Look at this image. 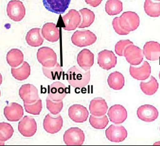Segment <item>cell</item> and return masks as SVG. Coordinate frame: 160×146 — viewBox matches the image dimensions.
Returning <instances> with one entry per match:
<instances>
[{
  "instance_id": "44dd1931",
  "label": "cell",
  "mask_w": 160,
  "mask_h": 146,
  "mask_svg": "<svg viewBox=\"0 0 160 146\" xmlns=\"http://www.w3.org/2000/svg\"><path fill=\"white\" fill-rule=\"evenodd\" d=\"M77 62L84 71L89 70L94 64V55L87 49H83L78 55Z\"/></svg>"
},
{
  "instance_id": "3957f363",
  "label": "cell",
  "mask_w": 160,
  "mask_h": 146,
  "mask_svg": "<svg viewBox=\"0 0 160 146\" xmlns=\"http://www.w3.org/2000/svg\"><path fill=\"white\" fill-rule=\"evenodd\" d=\"M119 23L124 30L130 33L135 31L139 25V16L134 12L127 11L119 17Z\"/></svg>"
},
{
  "instance_id": "8d00e7d4",
  "label": "cell",
  "mask_w": 160,
  "mask_h": 146,
  "mask_svg": "<svg viewBox=\"0 0 160 146\" xmlns=\"http://www.w3.org/2000/svg\"><path fill=\"white\" fill-rule=\"evenodd\" d=\"M24 107L25 111L31 114L39 115L42 110V101L39 99L34 103H24Z\"/></svg>"
},
{
  "instance_id": "9c48e42d",
  "label": "cell",
  "mask_w": 160,
  "mask_h": 146,
  "mask_svg": "<svg viewBox=\"0 0 160 146\" xmlns=\"http://www.w3.org/2000/svg\"><path fill=\"white\" fill-rule=\"evenodd\" d=\"M63 124V120L61 115L59 114L56 117H54L48 114L43 120V128L48 133L56 134L61 131Z\"/></svg>"
},
{
  "instance_id": "836d02e7",
  "label": "cell",
  "mask_w": 160,
  "mask_h": 146,
  "mask_svg": "<svg viewBox=\"0 0 160 146\" xmlns=\"http://www.w3.org/2000/svg\"><path fill=\"white\" fill-rule=\"evenodd\" d=\"M89 123L96 129H104L108 124V119L105 114L102 116L91 115L89 118Z\"/></svg>"
},
{
  "instance_id": "30bf717a",
  "label": "cell",
  "mask_w": 160,
  "mask_h": 146,
  "mask_svg": "<svg viewBox=\"0 0 160 146\" xmlns=\"http://www.w3.org/2000/svg\"><path fill=\"white\" fill-rule=\"evenodd\" d=\"M129 73L134 79L145 81L151 76V67L148 62L143 61L139 66L131 65Z\"/></svg>"
},
{
  "instance_id": "f35d334b",
  "label": "cell",
  "mask_w": 160,
  "mask_h": 146,
  "mask_svg": "<svg viewBox=\"0 0 160 146\" xmlns=\"http://www.w3.org/2000/svg\"><path fill=\"white\" fill-rule=\"evenodd\" d=\"M112 26L115 32L119 35H127L128 34H129L128 32L124 30V29L120 26L119 23V17H116L115 18H114L112 20Z\"/></svg>"
},
{
  "instance_id": "60d3db41",
  "label": "cell",
  "mask_w": 160,
  "mask_h": 146,
  "mask_svg": "<svg viewBox=\"0 0 160 146\" xmlns=\"http://www.w3.org/2000/svg\"><path fill=\"white\" fill-rule=\"evenodd\" d=\"M159 79H160V72H159Z\"/></svg>"
},
{
  "instance_id": "7402d4cb",
  "label": "cell",
  "mask_w": 160,
  "mask_h": 146,
  "mask_svg": "<svg viewBox=\"0 0 160 146\" xmlns=\"http://www.w3.org/2000/svg\"><path fill=\"white\" fill-rule=\"evenodd\" d=\"M143 55L147 60L156 61L160 58V44L155 41H150L143 46Z\"/></svg>"
},
{
  "instance_id": "277c9868",
  "label": "cell",
  "mask_w": 160,
  "mask_h": 146,
  "mask_svg": "<svg viewBox=\"0 0 160 146\" xmlns=\"http://www.w3.org/2000/svg\"><path fill=\"white\" fill-rule=\"evenodd\" d=\"M7 13L8 18L14 22H20L24 18L26 10L23 3L19 0H12L7 7Z\"/></svg>"
},
{
  "instance_id": "4fadbf2b",
  "label": "cell",
  "mask_w": 160,
  "mask_h": 146,
  "mask_svg": "<svg viewBox=\"0 0 160 146\" xmlns=\"http://www.w3.org/2000/svg\"><path fill=\"white\" fill-rule=\"evenodd\" d=\"M64 26L66 31H73L79 26L82 22V16L79 12L75 9H71L67 14L62 16Z\"/></svg>"
},
{
  "instance_id": "7c38bea8",
  "label": "cell",
  "mask_w": 160,
  "mask_h": 146,
  "mask_svg": "<svg viewBox=\"0 0 160 146\" xmlns=\"http://www.w3.org/2000/svg\"><path fill=\"white\" fill-rule=\"evenodd\" d=\"M127 131L122 125H111L105 131L107 138L112 142H122L127 137Z\"/></svg>"
},
{
  "instance_id": "d6986e66",
  "label": "cell",
  "mask_w": 160,
  "mask_h": 146,
  "mask_svg": "<svg viewBox=\"0 0 160 146\" xmlns=\"http://www.w3.org/2000/svg\"><path fill=\"white\" fill-rule=\"evenodd\" d=\"M4 115L9 122H18L22 118L23 109L21 105L16 103H11L4 108Z\"/></svg>"
},
{
  "instance_id": "1f68e13d",
  "label": "cell",
  "mask_w": 160,
  "mask_h": 146,
  "mask_svg": "<svg viewBox=\"0 0 160 146\" xmlns=\"http://www.w3.org/2000/svg\"><path fill=\"white\" fill-rule=\"evenodd\" d=\"M123 11V3L120 0H108L105 3V11L109 16L119 14Z\"/></svg>"
},
{
  "instance_id": "e0dca14e",
  "label": "cell",
  "mask_w": 160,
  "mask_h": 146,
  "mask_svg": "<svg viewBox=\"0 0 160 146\" xmlns=\"http://www.w3.org/2000/svg\"><path fill=\"white\" fill-rule=\"evenodd\" d=\"M108 116L110 121L114 124L123 123L127 118V111L121 105L116 104L108 109Z\"/></svg>"
},
{
  "instance_id": "9a60e30c",
  "label": "cell",
  "mask_w": 160,
  "mask_h": 146,
  "mask_svg": "<svg viewBox=\"0 0 160 146\" xmlns=\"http://www.w3.org/2000/svg\"><path fill=\"white\" fill-rule=\"evenodd\" d=\"M67 94V86L59 81L54 82L48 86V97L53 101H63Z\"/></svg>"
},
{
  "instance_id": "4dcf8cb0",
  "label": "cell",
  "mask_w": 160,
  "mask_h": 146,
  "mask_svg": "<svg viewBox=\"0 0 160 146\" xmlns=\"http://www.w3.org/2000/svg\"><path fill=\"white\" fill-rule=\"evenodd\" d=\"M79 12L82 16V23L78 27L79 28L88 27L93 24L95 19V14L92 11L88 8H83L79 10Z\"/></svg>"
},
{
  "instance_id": "ffe728a7",
  "label": "cell",
  "mask_w": 160,
  "mask_h": 146,
  "mask_svg": "<svg viewBox=\"0 0 160 146\" xmlns=\"http://www.w3.org/2000/svg\"><path fill=\"white\" fill-rule=\"evenodd\" d=\"M71 0H43L47 11L55 14H63L68 8Z\"/></svg>"
},
{
  "instance_id": "ac0fdd59",
  "label": "cell",
  "mask_w": 160,
  "mask_h": 146,
  "mask_svg": "<svg viewBox=\"0 0 160 146\" xmlns=\"http://www.w3.org/2000/svg\"><path fill=\"white\" fill-rule=\"evenodd\" d=\"M89 115V112L86 107L82 105H73L69 107L68 116L76 123L85 122Z\"/></svg>"
},
{
  "instance_id": "5b68a950",
  "label": "cell",
  "mask_w": 160,
  "mask_h": 146,
  "mask_svg": "<svg viewBox=\"0 0 160 146\" xmlns=\"http://www.w3.org/2000/svg\"><path fill=\"white\" fill-rule=\"evenodd\" d=\"M37 59L44 67H52L57 63V55L52 49L48 47L39 48L37 52Z\"/></svg>"
},
{
  "instance_id": "b9f144b4",
  "label": "cell",
  "mask_w": 160,
  "mask_h": 146,
  "mask_svg": "<svg viewBox=\"0 0 160 146\" xmlns=\"http://www.w3.org/2000/svg\"><path fill=\"white\" fill-rule=\"evenodd\" d=\"M155 1H157V2H160V0H155Z\"/></svg>"
},
{
  "instance_id": "83f0119b",
  "label": "cell",
  "mask_w": 160,
  "mask_h": 146,
  "mask_svg": "<svg viewBox=\"0 0 160 146\" xmlns=\"http://www.w3.org/2000/svg\"><path fill=\"white\" fill-rule=\"evenodd\" d=\"M7 62L12 68H16L22 65L24 62L22 51L18 49H12L7 54Z\"/></svg>"
},
{
  "instance_id": "f546056e",
  "label": "cell",
  "mask_w": 160,
  "mask_h": 146,
  "mask_svg": "<svg viewBox=\"0 0 160 146\" xmlns=\"http://www.w3.org/2000/svg\"><path fill=\"white\" fill-rule=\"evenodd\" d=\"M42 71L44 75L51 80H59L61 79L63 69L62 66L58 62L52 67H44L42 68Z\"/></svg>"
},
{
  "instance_id": "74e56055",
  "label": "cell",
  "mask_w": 160,
  "mask_h": 146,
  "mask_svg": "<svg viewBox=\"0 0 160 146\" xmlns=\"http://www.w3.org/2000/svg\"><path fill=\"white\" fill-rule=\"evenodd\" d=\"M133 44V42L129 40H121L116 43L115 45V52L116 53L120 56L123 57L124 55L125 49L128 45Z\"/></svg>"
},
{
  "instance_id": "2e32d148",
  "label": "cell",
  "mask_w": 160,
  "mask_h": 146,
  "mask_svg": "<svg viewBox=\"0 0 160 146\" xmlns=\"http://www.w3.org/2000/svg\"><path fill=\"white\" fill-rule=\"evenodd\" d=\"M159 112L155 106L151 105L140 106L137 110V116L139 120L146 122L155 121L158 117Z\"/></svg>"
},
{
  "instance_id": "7a4b0ae2",
  "label": "cell",
  "mask_w": 160,
  "mask_h": 146,
  "mask_svg": "<svg viewBox=\"0 0 160 146\" xmlns=\"http://www.w3.org/2000/svg\"><path fill=\"white\" fill-rule=\"evenodd\" d=\"M96 35L89 30L76 31L71 37L72 44L79 47L91 46L96 42Z\"/></svg>"
},
{
  "instance_id": "f1b7e54d",
  "label": "cell",
  "mask_w": 160,
  "mask_h": 146,
  "mask_svg": "<svg viewBox=\"0 0 160 146\" xmlns=\"http://www.w3.org/2000/svg\"><path fill=\"white\" fill-rule=\"evenodd\" d=\"M140 88L145 95H152L158 91L159 84L154 77L151 76L148 81H142L140 83Z\"/></svg>"
},
{
  "instance_id": "8992f818",
  "label": "cell",
  "mask_w": 160,
  "mask_h": 146,
  "mask_svg": "<svg viewBox=\"0 0 160 146\" xmlns=\"http://www.w3.org/2000/svg\"><path fill=\"white\" fill-rule=\"evenodd\" d=\"M85 139L83 131L78 127H72L65 131L63 141L67 145H81Z\"/></svg>"
},
{
  "instance_id": "6da1fadb",
  "label": "cell",
  "mask_w": 160,
  "mask_h": 146,
  "mask_svg": "<svg viewBox=\"0 0 160 146\" xmlns=\"http://www.w3.org/2000/svg\"><path fill=\"white\" fill-rule=\"evenodd\" d=\"M83 70H80L77 66L70 68L67 73V80L70 85L76 89H82L89 83L91 72L90 70L85 72Z\"/></svg>"
},
{
  "instance_id": "5bb4252c",
  "label": "cell",
  "mask_w": 160,
  "mask_h": 146,
  "mask_svg": "<svg viewBox=\"0 0 160 146\" xmlns=\"http://www.w3.org/2000/svg\"><path fill=\"white\" fill-rule=\"evenodd\" d=\"M19 95L25 103H34L39 99L37 88L31 84L22 85L19 90Z\"/></svg>"
},
{
  "instance_id": "7bdbcfd3",
  "label": "cell",
  "mask_w": 160,
  "mask_h": 146,
  "mask_svg": "<svg viewBox=\"0 0 160 146\" xmlns=\"http://www.w3.org/2000/svg\"><path fill=\"white\" fill-rule=\"evenodd\" d=\"M159 129H160V128H159Z\"/></svg>"
},
{
  "instance_id": "484cf974",
  "label": "cell",
  "mask_w": 160,
  "mask_h": 146,
  "mask_svg": "<svg viewBox=\"0 0 160 146\" xmlns=\"http://www.w3.org/2000/svg\"><path fill=\"white\" fill-rule=\"evenodd\" d=\"M31 66L26 61H24L19 67L11 68V74L18 81H24L27 79L31 75Z\"/></svg>"
},
{
  "instance_id": "ab89813d",
  "label": "cell",
  "mask_w": 160,
  "mask_h": 146,
  "mask_svg": "<svg viewBox=\"0 0 160 146\" xmlns=\"http://www.w3.org/2000/svg\"><path fill=\"white\" fill-rule=\"evenodd\" d=\"M87 4L92 7H97L102 3L103 0H85Z\"/></svg>"
},
{
  "instance_id": "ba28073f",
  "label": "cell",
  "mask_w": 160,
  "mask_h": 146,
  "mask_svg": "<svg viewBox=\"0 0 160 146\" xmlns=\"http://www.w3.org/2000/svg\"><path fill=\"white\" fill-rule=\"evenodd\" d=\"M18 131L24 137H32L37 131L36 120L31 116H24L18 123Z\"/></svg>"
},
{
  "instance_id": "e575fe53",
  "label": "cell",
  "mask_w": 160,
  "mask_h": 146,
  "mask_svg": "<svg viewBox=\"0 0 160 146\" xmlns=\"http://www.w3.org/2000/svg\"><path fill=\"white\" fill-rule=\"evenodd\" d=\"M14 134V129L11 125L8 123H0V142H3L12 138Z\"/></svg>"
},
{
  "instance_id": "52a82bcc",
  "label": "cell",
  "mask_w": 160,
  "mask_h": 146,
  "mask_svg": "<svg viewBox=\"0 0 160 146\" xmlns=\"http://www.w3.org/2000/svg\"><path fill=\"white\" fill-rule=\"evenodd\" d=\"M123 56L130 64L138 66L143 62L144 55L142 49L134 44H131L125 49Z\"/></svg>"
},
{
  "instance_id": "4316f807",
  "label": "cell",
  "mask_w": 160,
  "mask_h": 146,
  "mask_svg": "<svg viewBox=\"0 0 160 146\" xmlns=\"http://www.w3.org/2000/svg\"><path fill=\"white\" fill-rule=\"evenodd\" d=\"M107 83L111 89L115 90H121L125 86V77L122 73L116 71L108 75Z\"/></svg>"
},
{
  "instance_id": "603a6c76",
  "label": "cell",
  "mask_w": 160,
  "mask_h": 146,
  "mask_svg": "<svg viewBox=\"0 0 160 146\" xmlns=\"http://www.w3.org/2000/svg\"><path fill=\"white\" fill-rule=\"evenodd\" d=\"M42 36L51 42H56L59 40V29L54 23H46L42 29Z\"/></svg>"
},
{
  "instance_id": "d4e9b609",
  "label": "cell",
  "mask_w": 160,
  "mask_h": 146,
  "mask_svg": "<svg viewBox=\"0 0 160 146\" xmlns=\"http://www.w3.org/2000/svg\"><path fill=\"white\" fill-rule=\"evenodd\" d=\"M41 29L39 28H34L30 30L25 37L27 43L31 47H39L43 44L44 39L42 36Z\"/></svg>"
},
{
  "instance_id": "cb8c5ba5",
  "label": "cell",
  "mask_w": 160,
  "mask_h": 146,
  "mask_svg": "<svg viewBox=\"0 0 160 146\" xmlns=\"http://www.w3.org/2000/svg\"><path fill=\"white\" fill-rule=\"evenodd\" d=\"M89 111L93 116H102L107 113L108 105L104 99L102 97H96L90 103Z\"/></svg>"
},
{
  "instance_id": "8fae6325",
  "label": "cell",
  "mask_w": 160,
  "mask_h": 146,
  "mask_svg": "<svg viewBox=\"0 0 160 146\" xmlns=\"http://www.w3.org/2000/svg\"><path fill=\"white\" fill-rule=\"evenodd\" d=\"M98 64L103 70H111L117 64V57L112 51L104 50L98 55Z\"/></svg>"
},
{
  "instance_id": "d590c367",
  "label": "cell",
  "mask_w": 160,
  "mask_h": 146,
  "mask_svg": "<svg viewBox=\"0 0 160 146\" xmlns=\"http://www.w3.org/2000/svg\"><path fill=\"white\" fill-rule=\"evenodd\" d=\"M47 102V108L52 114L56 115L59 114L63 108V101H55L52 100L48 96L46 100Z\"/></svg>"
},
{
  "instance_id": "d6a6232c",
  "label": "cell",
  "mask_w": 160,
  "mask_h": 146,
  "mask_svg": "<svg viewBox=\"0 0 160 146\" xmlns=\"http://www.w3.org/2000/svg\"><path fill=\"white\" fill-rule=\"evenodd\" d=\"M144 10L145 13L150 17L160 16V2H154L152 0H145Z\"/></svg>"
}]
</instances>
